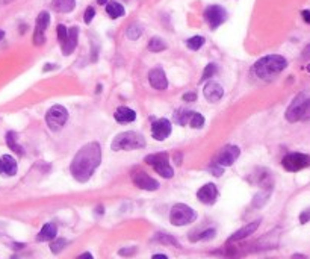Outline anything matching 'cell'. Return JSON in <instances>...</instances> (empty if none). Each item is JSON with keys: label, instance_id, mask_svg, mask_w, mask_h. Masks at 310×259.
I'll return each instance as SVG.
<instances>
[{"label": "cell", "instance_id": "obj_27", "mask_svg": "<svg viewBox=\"0 0 310 259\" xmlns=\"http://www.w3.org/2000/svg\"><path fill=\"white\" fill-rule=\"evenodd\" d=\"M165 49H166V44L163 43V40H160V38H157V37H155V38L150 40V43H149V50H150V52L157 53V52H162V50H165Z\"/></svg>", "mask_w": 310, "mask_h": 259}, {"label": "cell", "instance_id": "obj_20", "mask_svg": "<svg viewBox=\"0 0 310 259\" xmlns=\"http://www.w3.org/2000/svg\"><path fill=\"white\" fill-rule=\"evenodd\" d=\"M56 232H58V230H56V226H55L53 223H47V224H44L42 229L39 230L37 240H38V241H52V240H55V237H56Z\"/></svg>", "mask_w": 310, "mask_h": 259}, {"label": "cell", "instance_id": "obj_24", "mask_svg": "<svg viewBox=\"0 0 310 259\" xmlns=\"http://www.w3.org/2000/svg\"><path fill=\"white\" fill-rule=\"evenodd\" d=\"M17 133L15 132H8L6 133V144L9 146V149L12 152H15L17 155H25V150H23V147L17 143Z\"/></svg>", "mask_w": 310, "mask_h": 259}, {"label": "cell", "instance_id": "obj_35", "mask_svg": "<svg viewBox=\"0 0 310 259\" xmlns=\"http://www.w3.org/2000/svg\"><path fill=\"white\" fill-rule=\"evenodd\" d=\"M34 44L35 45H42L45 43V35L41 31H34Z\"/></svg>", "mask_w": 310, "mask_h": 259}, {"label": "cell", "instance_id": "obj_45", "mask_svg": "<svg viewBox=\"0 0 310 259\" xmlns=\"http://www.w3.org/2000/svg\"><path fill=\"white\" fill-rule=\"evenodd\" d=\"M97 3H99V5H106V3H108V0H97Z\"/></svg>", "mask_w": 310, "mask_h": 259}, {"label": "cell", "instance_id": "obj_4", "mask_svg": "<svg viewBox=\"0 0 310 259\" xmlns=\"http://www.w3.org/2000/svg\"><path fill=\"white\" fill-rule=\"evenodd\" d=\"M114 152L118 150H138L146 147V138L144 135H141L138 132H123L120 135H116L111 144Z\"/></svg>", "mask_w": 310, "mask_h": 259}, {"label": "cell", "instance_id": "obj_32", "mask_svg": "<svg viewBox=\"0 0 310 259\" xmlns=\"http://www.w3.org/2000/svg\"><path fill=\"white\" fill-rule=\"evenodd\" d=\"M217 235V230L215 229H207V230H204V232H201L197 238H194V240H203V241H206V240H212L213 237H215Z\"/></svg>", "mask_w": 310, "mask_h": 259}, {"label": "cell", "instance_id": "obj_31", "mask_svg": "<svg viewBox=\"0 0 310 259\" xmlns=\"http://www.w3.org/2000/svg\"><path fill=\"white\" fill-rule=\"evenodd\" d=\"M215 73H217V65L215 64H207L206 65V68H204V72H203V76H201V81H206V79H209V78H212V76H215Z\"/></svg>", "mask_w": 310, "mask_h": 259}, {"label": "cell", "instance_id": "obj_14", "mask_svg": "<svg viewBox=\"0 0 310 259\" xmlns=\"http://www.w3.org/2000/svg\"><path fill=\"white\" fill-rule=\"evenodd\" d=\"M78 38H79V28H78V26L70 28L65 41L61 44L62 53H64L65 56H68V55H71V53L75 52L76 45H78Z\"/></svg>", "mask_w": 310, "mask_h": 259}, {"label": "cell", "instance_id": "obj_40", "mask_svg": "<svg viewBox=\"0 0 310 259\" xmlns=\"http://www.w3.org/2000/svg\"><path fill=\"white\" fill-rule=\"evenodd\" d=\"M301 15H303V20L310 25V11H307V9H306V11H303V12H301Z\"/></svg>", "mask_w": 310, "mask_h": 259}, {"label": "cell", "instance_id": "obj_29", "mask_svg": "<svg viewBox=\"0 0 310 259\" xmlns=\"http://www.w3.org/2000/svg\"><path fill=\"white\" fill-rule=\"evenodd\" d=\"M203 44H204V38L200 37V35H195V37L189 38V40L186 41V45L189 47L191 50H198Z\"/></svg>", "mask_w": 310, "mask_h": 259}, {"label": "cell", "instance_id": "obj_47", "mask_svg": "<svg viewBox=\"0 0 310 259\" xmlns=\"http://www.w3.org/2000/svg\"><path fill=\"white\" fill-rule=\"evenodd\" d=\"M307 72H310V65H307Z\"/></svg>", "mask_w": 310, "mask_h": 259}, {"label": "cell", "instance_id": "obj_22", "mask_svg": "<svg viewBox=\"0 0 310 259\" xmlns=\"http://www.w3.org/2000/svg\"><path fill=\"white\" fill-rule=\"evenodd\" d=\"M106 12L109 14L111 18H118V17H123L126 14L123 5L118 3V2H109L106 5Z\"/></svg>", "mask_w": 310, "mask_h": 259}, {"label": "cell", "instance_id": "obj_37", "mask_svg": "<svg viewBox=\"0 0 310 259\" xmlns=\"http://www.w3.org/2000/svg\"><path fill=\"white\" fill-rule=\"evenodd\" d=\"M309 221H310V208L306 209V211H303V213L300 214V223L301 224H306Z\"/></svg>", "mask_w": 310, "mask_h": 259}, {"label": "cell", "instance_id": "obj_36", "mask_svg": "<svg viewBox=\"0 0 310 259\" xmlns=\"http://www.w3.org/2000/svg\"><path fill=\"white\" fill-rule=\"evenodd\" d=\"M94 15H95V9H94V6H88V8H86V11H85V17H83V20H85L86 25H89V23L92 21Z\"/></svg>", "mask_w": 310, "mask_h": 259}, {"label": "cell", "instance_id": "obj_6", "mask_svg": "<svg viewBox=\"0 0 310 259\" xmlns=\"http://www.w3.org/2000/svg\"><path fill=\"white\" fill-rule=\"evenodd\" d=\"M146 162L156 170V173H159L165 179H171L174 176V170H173V167L170 166V162H168V155L163 153V152L162 153L149 155L146 158Z\"/></svg>", "mask_w": 310, "mask_h": 259}, {"label": "cell", "instance_id": "obj_26", "mask_svg": "<svg viewBox=\"0 0 310 259\" xmlns=\"http://www.w3.org/2000/svg\"><path fill=\"white\" fill-rule=\"evenodd\" d=\"M189 115H191V111L177 109V111L174 112V122L179 123L180 126H186V125H188V120H189Z\"/></svg>", "mask_w": 310, "mask_h": 259}, {"label": "cell", "instance_id": "obj_44", "mask_svg": "<svg viewBox=\"0 0 310 259\" xmlns=\"http://www.w3.org/2000/svg\"><path fill=\"white\" fill-rule=\"evenodd\" d=\"M11 2H14V0H0V3H2V5H8Z\"/></svg>", "mask_w": 310, "mask_h": 259}, {"label": "cell", "instance_id": "obj_25", "mask_svg": "<svg viewBox=\"0 0 310 259\" xmlns=\"http://www.w3.org/2000/svg\"><path fill=\"white\" fill-rule=\"evenodd\" d=\"M188 125L191 128H194V129H201L204 126V117L201 114H198V112H193V111H191Z\"/></svg>", "mask_w": 310, "mask_h": 259}, {"label": "cell", "instance_id": "obj_9", "mask_svg": "<svg viewBox=\"0 0 310 259\" xmlns=\"http://www.w3.org/2000/svg\"><path fill=\"white\" fill-rule=\"evenodd\" d=\"M239 155H241V149L237 146H226L218 152L213 162H215V166H220V167H230L234 164V161L239 158Z\"/></svg>", "mask_w": 310, "mask_h": 259}, {"label": "cell", "instance_id": "obj_39", "mask_svg": "<svg viewBox=\"0 0 310 259\" xmlns=\"http://www.w3.org/2000/svg\"><path fill=\"white\" fill-rule=\"evenodd\" d=\"M183 100H186V102H195L197 100V94L193 91V92H185L183 94Z\"/></svg>", "mask_w": 310, "mask_h": 259}, {"label": "cell", "instance_id": "obj_33", "mask_svg": "<svg viewBox=\"0 0 310 259\" xmlns=\"http://www.w3.org/2000/svg\"><path fill=\"white\" fill-rule=\"evenodd\" d=\"M156 240H157V241H160L162 244H173V246L179 247L177 241H176L173 237H168V235H166V237H165V235H157V237H156Z\"/></svg>", "mask_w": 310, "mask_h": 259}, {"label": "cell", "instance_id": "obj_30", "mask_svg": "<svg viewBox=\"0 0 310 259\" xmlns=\"http://www.w3.org/2000/svg\"><path fill=\"white\" fill-rule=\"evenodd\" d=\"M67 244H68V241L64 240V238L53 240V243H50V250H52L55 255H58V253H61V252L67 247Z\"/></svg>", "mask_w": 310, "mask_h": 259}, {"label": "cell", "instance_id": "obj_41", "mask_svg": "<svg viewBox=\"0 0 310 259\" xmlns=\"http://www.w3.org/2000/svg\"><path fill=\"white\" fill-rule=\"evenodd\" d=\"M76 259H94V258H92V255H91L89 252H85V253H82L80 256H78Z\"/></svg>", "mask_w": 310, "mask_h": 259}, {"label": "cell", "instance_id": "obj_21", "mask_svg": "<svg viewBox=\"0 0 310 259\" xmlns=\"http://www.w3.org/2000/svg\"><path fill=\"white\" fill-rule=\"evenodd\" d=\"M52 8L56 12H71L76 8V0H52Z\"/></svg>", "mask_w": 310, "mask_h": 259}, {"label": "cell", "instance_id": "obj_15", "mask_svg": "<svg viewBox=\"0 0 310 259\" xmlns=\"http://www.w3.org/2000/svg\"><path fill=\"white\" fill-rule=\"evenodd\" d=\"M149 82L155 89H166L168 88V81H166V76L163 73L162 68H153L149 73Z\"/></svg>", "mask_w": 310, "mask_h": 259}, {"label": "cell", "instance_id": "obj_38", "mask_svg": "<svg viewBox=\"0 0 310 259\" xmlns=\"http://www.w3.org/2000/svg\"><path fill=\"white\" fill-rule=\"evenodd\" d=\"M118 253H120L121 256H133V255L136 253V247H127V249H121V250L118 252Z\"/></svg>", "mask_w": 310, "mask_h": 259}, {"label": "cell", "instance_id": "obj_19", "mask_svg": "<svg viewBox=\"0 0 310 259\" xmlns=\"http://www.w3.org/2000/svg\"><path fill=\"white\" fill-rule=\"evenodd\" d=\"M259 224H260V221L257 220V221H253V223H250V224H247V226L241 227L239 230H236V232L232 235V237L229 238V241H230V243H233V241H241V240H244V238L250 237L251 233H254V232L257 230Z\"/></svg>", "mask_w": 310, "mask_h": 259}, {"label": "cell", "instance_id": "obj_18", "mask_svg": "<svg viewBox=\"0 0 310 259\" xmlns=\"http://www.w3.org/2000/svg\"><path fill=\"white\" fill-rule=\"evenodd\" d=\"M114 119L118 123H132L136 120V112L127 106H120L114 112Z\"/></svg>", "mask_w": 310, "mask_h": 259}, {"label": "cell", "instance_id": "obj_48", "mask_svg": "<svg viewBox=\"0 0 310 259\" xmlns=\"http://www.w3.org/2000/svg\"><path fill=\"white\" fill-rule=\"evenodd\" d=\"M11 259H18V258H15V256H14V258H11Z\"/></svg>", "mask_w": 310, "mask_h": 259}, {"label": "cell", "instance_id": "obj_11", "mask_svg": "<svg viewBox=\"0 0 310 259\" xmlns=\"http://www.w3.org/2000/svg\"><path fill=\"white\" fill-rule=\"evenodd\" d=\"M173 126L170 123V120L166 119H159L152 125V136L156 141H163L171 135Z\"/></svg>", "mask_w": 310, "mask_h": 259}, {"label": "cell", "instance_id": "obj_34", "mask_svg": "<svg viewBox=\"0 0 310 259\" xmlns=\"http://www.w3.org/2000/svg\"><path fill=\"white\" fill-rule=\"evenodd\" d=\"M67 34H68V29H67L64 25H58V28H56V35H58V40H59V43H61V44L65 41Z\"/></svg>", "mask_w": 310, "mask_h": 259}, {"label": "cell", "instance_id": "obj_42", "mask_svg": "<svg viewBox=\"0 0 310 259\" xmlns=\"http://www.w3.org/2000/svg\"><path fill=\"white\" fill-rule=\"evenodd\" d=\"M303 58L304 59H309L310 58V44L306 47V49H304V52H303Z\"/></svg>", "mask_w": 310, "mask_h": 259}, {"label": "cell", "instance_id": "obj_16", "mask_svg": "<svg viewBox=\"0 0 310 259\" xmlns=\"http://www.w3.org/2000/svg\"><path fill=\"white\" fill-rule=\"evenodd\" d=\"M203 94H204V97H206V100H209V102H220L221 99H223V96H224V89H223V86L220 85V84H217V82H209V84H206V86H204V89H203Z\"/></svg>", "mask_w": 310, "mask_h": 259}, {"label": "cell", "instance_id": "obj_43", "mask_svg": "<svg viewBox=\"0 0 310 259\" xmlns=\"http://www.w3.org/2000/svg\"><path fill=\"white\" fill-rule=\"evenodd\" d=\"M152 259H168L166 258V255H162V253H157V255H153Z\"/></svg>", "mask_w": 310, "mask_h": 259}, {"label": "cell", "instance_id": "obj_28", "mask_svg": "<svg viewBox=\"0 0 310 259\" xmlns=\"http://www.w3.org/2000/svg\"><path fill=\"white\" fill-rule=\"evenodd\" d=\"M126 35H127V38L129 40H132V41H135V40H138L141 35H142V28L139 26V25H130L129 28H127V32H126Z\"/></svg>", "mask_w": 310, "mask_h": 259}, {"label": "cell", "instance_id": "obj_2", "mask_svg": "<svg viewBox=\"0 0 310 259\" xmlns=\"http://www.w3.org/2000/svg\"><path fill=\"white\" fill-rule=\"evenodd\" d=\"M288 67V61L280 55H268L265 58L259 59L254 64V73L260 79H270L278 73H281L283 70Z\"/></svg>", "mask_w": 310, "mask_h": 259}, {"label": "cell", "instance_id": "obj_17", "mask_svg": "<svg viewBox=\"0 0 310 259\" xmlns=\"http://www.w3.org/2000/svg\"><path fill=\"white\" fill-rule=\"evenodd\" d=\"M17 161L9 156V155H3L0 156V174L5 176H15L17 174Z\"/></svg>", "mask_w": 310, "mask_h": 259}, {"label": "cell", "instance_id": "obj_7", "mask_svg": "<svg viewBox=\"0 0 310 259\" xmlns=\"http://www.w3.org/2000/svg\"><path fill=\"white\" fill-rule=\"evenodd\" d=\"M68 120V111L62 105H55L52 106L45 114V123L49 126L50 130L58 132L64 128V125Z\"/></svg>", "mask_w": 310, "mask_h": 259}, {"label": "cell", "instance_id": "obj_23", "mask_svg": "<svg viewBox=\"0 0 310 259\" xmlns=\"http://www.w3.org/2000/svg\"><path fill=\"white\" fill-rule=\"evenodd\" d=\"M50 25V14L47 11L39 12V15L37 17V23H35V31H41L45 32V29Z\"/></svg>", "mask_w": 310, "mask_h": 259}, {"label": "cell", "instance_id": "obj_8", "mask_svg": "<svg viewBox=\"0 0 310 259\" xmlns=\"http://www.w3.org/2000/svg\"><path fill=\"white\" fill-rule=\"evenodd\" d=\"M284 170L288 172H300L306 167H310V156L304 153H289L281 161Z\"/></svg>", "mask_w": 310, "mask_h": 259}, {"label": "cell", "instance_id": "obj_5", "mask_svg": "<svg viewBox=\"0 0 310 259\" xmlns=\"http://www.w3.org/2000/svg\"><path fill=\"white\" fill-rule=\"evenodd\" d=\"M195 218H197V213L185 203H177L170 211V221L173 226H186L189 223L195 221Z\"/></svg>", "mask_w": 310, "mask_h": 259}, {"label": "cell", "instance_id": "obj_12", "mask_svg": "<svg viewBox=\"0 0 310 259\" xmlns=\"http://www.w3.org/2000/svg\"><path fill=\"white\" fill-rule=\"evenodd\" d=\"M133 183L138 188H141V190H146V191H156L159 188V182L150 177L146 172H136L133 174Z\"/></svg>", "mask_w": 310, "mask_h": 259}, {"label": "cell", "instance_id": "obj_46", "mask_svg": "<svg viewBox=\"0 0 310 259\" xmlns=\"http://www.w3.org/2000/svg\"><path fill=\"white\" fill-rule=\"evenodd\" d=\"M3 37H5V32L0 29V40H3Z\"/></svg>", "mask_w": 310, "mask_h": 259}, {"label": "cell", "instance_id": "obj_13", "mask_svg": "<svg viewBox=\"0 0 310 259\" xmlns=\"http://www.w3.org/2000/svg\"><path fill=\"white\" fill-rule=\"evenodd\" d=\"M197 197L204 205H213L218 200V188L215 186V183H206L198 190Z\"/></svg>", "mask_w": 310, "mask_h": 259}, {"label": "cell", "instance_id": "obj_10", "mask_svg": "<svg viewBox=\"0 0 310 259\" xmlns=\"http://www.w3.org/2000/svg\"><path fill=\"white\" fill-rule=\"evenodd\" d=\"M204 20L207 21V25L210 26V29H217L227 20V11L220 5H212V6L206 8Z\"/></svg>", "mask_w": 310, "mask_h": 259}, {"label": "cell", "instance_id": "obj_1", "mask_svg": "<svg viewBox=\"0 0 310 259\" xmlns=\"http://www.w3.org/2000/svg\"><path fill=\"white\" fill-rule=\"evenodd\" d=\"M102 162V149L100 144L92 141V143L85 144L79 149V152L75 155L73 162L70 166V172L78 182H88L91 176L94 174L95 169Z\"/></svg>", "mask_w": 310, "mask_h": 259}, {"label": "cell", "instance_id": "obj_3", "mask_svg": "<svg viewBox=\"0 0 310 259\" xmlns=\"http://www.w3.org/2000/svg\"><path fill=\"white\" fill-rule=\"evenodd\" d=\"M286 119L288 122H310V97L306 92H301L294 99L286 111Z\"/></svg>", "mask_w": 310, "mask_h": 259}]
</instances>
